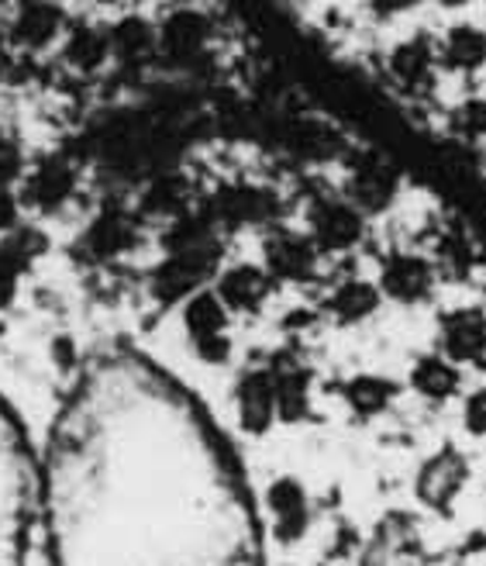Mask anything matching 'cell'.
Masks as SVG:
<instances>
[{
  "label": "cell",
  "instance_id": "6da1fadb",
  "mask_svg": "<svg viewBox=\"0 0 486 566\" xmlns=\"http://www.w3.org/2000/svg\"><path fill=\"white\" fill-rule=\"evenodd\" d=\"M42 491L63 563H214L255 543L193 405L131 359L83 377L52 429Z\"/></svg>",
  "mask_w": 486,
  "mask_h": 566
},
{
  "label": "cell",
  "instance_id": "7a4b0ae2",
  "mask_svg": "<svg viewBox=\"0 0 486 566\" xmlns=\"http://www.w3.org/2000/svg\"><path fill=\"white\" fill-rule=\"evenodd\" d=\"M35 470L28 446L11 415L0 408V563H11L28 549L35 518Z\"/></svg>",
  "mask_w": 486,
  "mask_h": 566
},
{
  "label": "cell",
  "instance_id": "3957f363",
  "mask_svg": "<svg viewBox=\"0 0 486 566\" xmlns=\"http://www.w3.org/2000/svg\"><path fill=\"white\" fill-rule=\"evenodd\" d=\"M70 21L73 18L63 0H18L14 14L8 18L4 39L14 52L39 55L63 42Z\"/></svg>",
  "mask_w": 486,
  "mask_h": 566
},
{
  "label": "cell",
  "instance_id": "277c9868",
  "mask_svg": "<svg viewBox=\"0 0 486 566\" xmlns=\"http://www.w3.org/2000/svg\"><path fill=\"white\" fill-rule=\"evenodd\" d=\"M218 263H221V249L211 239L173 245V256L152 273V294L159 301H183L204 287V280L218 270Z\"/></svg>",
  "mask_w": 486,
  "mask_h": 566
},
{
  "label": "cell",
  "instance_id": "5b68a950",
  "mask_svg": "<svg viewBox=\"0 0 486 566\" xmlns=\"http://www.w3.org/2000/svg\"><path fill=\"white\" fill-rule=\"evenodd\" d=\"M214 35L218 24L204 8H197L193 0L190 4H173L159 18V55L190 63L214 45Z\"/></svg>",
  "mask_w": 486,
  "mask_h": 566
},
{
  "label": "cell",
  "instance_id": "8992f818",
  "mask_svg": "<svg viewBox=\"0 0 486 566\" xmlns=\"http://www.w3.org/2000/svg\"><path fill=\"white\" fill-rule=\"evenodd\" d=\"M387 76L397 83L400 91L408 94H421L435 83L439 76V39L427 35V32H414V35H404L400 42H393L387 49Z\"/></svg>",
  "mask_w": 486,
  "mask_h": 566
},
{
  "label": "cell",
  "instance_id": "52a82bcc",
  "mask_svg": "<svg viewBox=\"0 0 486 566\" xmlns=\"http://www.w3.org/2000/svg\"><path fill=\"white\" fill-rule=\"evenodd\" d=\"M397 193H400V169L390 156L366 153L362 159H356L346 197L366 218L383 214L397 201Z\"/></svg>",
  "mask_w": 486,
  "mask_h": 566
},
{
  "label": "cell",
  "instance_id": "ba28073f",
  "mask_svg": "<svg viewBox=\"0 0 486 566\" xmlns=\"http://www.w3.org/2000/svg\"><path fill=\"white\" fill-rule=\"evenodd\" d=\"M310 239L321 252H349L366 235V214L349 201V197H325L310 208Z\"/></svg>",
  "mask_w": 486,
  "mask_h": 566
},
{
  "label": "cell",
  "instance_id": "9c48e42d",
  "mask_svg": "<svg viewBox=\"0 0 486 566\" xmlns=\"http://www.w3.org/2000/svg\"><path fill=\"white\" fill-rule=\"evenodd\" d=\"M466 480H469V467L459 452L439 449L435 457H427L424 467L418 470L414 491H418V501L424 507H432V512H439V515H448L455 497L463 494Z\"/></svg>",
  "mask_w": 486,
  "mask_h": 566
},
{
  "label": "cell",
  "instance_id": "30bf717a",
  "mask_svg": "<svg viewBox=\"0 0 486 566\" xmlns=\"http://www.w3.org/2000/svg\"><path fill=\"white\" fill-rule=\"evenodd\" d=\"M60 49V63L76 76H97L110 66V39L107 21L94 18H73Z\"/></svg>",
  "mask_w": 486,
  "mask_h": 566
},
{
  "label": "cell",
  "instance_id": "8fae6325",
  "mask_svg": "<svg viewBox=\"0 0 486 566\" xmlns=\"http://www.w3.org/2000/svg\"><path fill=\"white\" fill-rule=\"evenodd\" d=\"M107 39L110 63L138 70L159 55V21L141 11H118V18L107 21Z\"/></svg>",
  "mask_w": 486,
  "mask_h": 566
},
{
  "label": "cell",
  "instance_id": "7c38bea8",
  "mask_svg": "<svg viewBox=\"0 0 486 566\" xmlns=\"http://www.w3.org/2000/svg\"><path fill=\"white\" fill-rule=\"evenodd\" d=\"M263 260H266V270L276 280L304 283V280H310L314 273H318L321 249H318V242H314L310 235H304V232L276 229L263 242Z\"/></svg>",
  "mask_w": 486,
  "mask_h": 566
},
{
  "label": "cell",
  "instance_id": "4fadbf2b",
  "mask_svg": "<svg viewBox=\"0 0 486 566\" xmlns=\"http://www.w3.org/2000/svg\"><path fill=\"white\" fill-rule=\"evenodd\" d=\"M377 283L393 304H424L435 291V266L418 252H390L380 263Z\"/></svg>",
  "mask_w": 486,
  "mask_h": 566
},
{
  "label": "cell",
  "instance_id": "5bb4252c",
  "mask_svg": "<svg viewBox=\"0 0 486 566\" xmlns=\"http://www.w3.org/2000/svg\"><path fill=\"white\" fill-rule=\"evenodd\" d=\"M439 346L459 366L483 363L486 359V311L473 304L445 311L439 318Z\"/></svg>",
  "mask_w": 486,
  "mask_h": 566
},
{
  "label": "cell",
  "instance_id": "9a60e30c",
  "mask_svg": "<svg viewBox=\"0 0 486 566\" xmlns=\"http://www.w3.org/2000/svg\"><path fill=\"white\" fill-rule=\"evenodd\" d=\"M266 504L273 512L276 543H283V546L300 543L310 528V501H307V488L300 484V480L297 476H276L266 491Z\"/></svg>",
  "mask_w": 486,
  "mask_h": 566
},
{
  "label": "cell",
  "instance_id": "2e32d148",
  "mask_svg": "<svg viewBox=\"0 0 486 566\" xmlns=\"http://www.w3.org/2000/svg\"><path fill=\"white\" fill-rule=\"evenodd\" d=\"M273 287H276V276L266 266L239 263L221 273L214 291L228 304V311H235V315H260L266 301L273 297Z\"/></svg>",
  "mask_w": 486,
  "mask_h": 566
},
{
  "label": "cell",
  "instance_id": "e0dca14e",
  "mask_svg": "<svg viewBox=\"0 0 486 566\" xmlns=\"http://www.w3.org/2000/svg\"><path fill=\"white\" fill-rule=\"evenodd\" d=\"M76 190V169L63 156H45L24 180L21 201L39 211H60Z\"/></svg>",
  "mask_w": 486,
  "mask_h": 566
},
{
  "label": "cell",
  "instance_id": "ac0fdd59",
  "mask_svg": "<svg viewBox=\"0 0 486 566\" xmlns=\"http://www.w3.org/2000/svg\"><path fill=\"white\" fill-rule=\"evenodd\" d=\"M439 66L445 73L476 76L486 70V28L476 21H455L439 35Z\"/></svg>",
  "mask_w": 486,
  "mask_h": 566
},
{
  "label": "cell",
  "instance_id": "d6986e66",
  "mask_svg": "<svg viewBox=\"0 0 486 566\" xmlns=\"http://www.w3.org/2000/svg\"><path fill=\"white\" fill-rule=\"evenodd\" d=\"M239 424L249 436H266L276 421V384L273 370H249L235 387Z\"/></svg>",
  "mask_w": 486,
  "mask_h": 566
},
{
  "label": "cell",
  "instance_id": "ffe728a7",
  "mask_svg": "<svg viewBox=\"0 0 486 566\" xmlns=\"http://www.w3.org/2000/svg\"><path fill=\"white\" fill-rule=\"evenodd\" d=\"M411 387L418 398L432 401V405H445L463 390V370H459V363H452L442 349L427 353V356L414 359V366H411Z\"/></svg>",
  "mask_w": 486,
  "mask_h": 566
},
{
  "label": "cell",
  "instance_id": "44dd1931",
  "mask_svg": "<svg viewBox=\"0 0 486 566\" xmlns=\"http://www.w3.org/2000/svg\"><path fill=\"white\" fill-rule=\"evenodd\" d=\"M383 304V291L380 283L369 280H346L331 291V297L325 301V311L338 322V325H362L366 318H373Z\"/></svg>",
  "mask_w": 486,
  "mask_h": 566
},
{
  "label": "cell",
  "instance_id": "7402d4cb",
  "mask_svg": "<svg viewBox=\"0 0 486 566\" xmlns=\"http://www.w3.org/2000/svg\"><path fill=\"white\" fill-rule=\"evenodd\" d=\"M273 384H276V418L279 421H300L310 408V374L294 359H276L273 366Z\"/></svg>",
  "mask_w": 486,
  "mask_h": 566
},
{
  "label": "cell",
  "instance_id": "603a6c76",
  "mask_svg": "<svg viewBox=\"0 0 486 566\" xmlns=\"http://www.w3.org/2000/svg\"><path fill=\"white\" fill-rule=\"evenodd\" d=\"M228 304L218 297V291H193L187 297V307H183V325H187V335L193 338V343H200V338H211V335H221L228 332Z\"/></svg>",
  "mask_w": 486,
  "mask_h": 566
},
{
  "label": "cell",
  "instance_id": "cb8c5ba5",
  "mask_svg": "<svg viewBox=\"0 0 486 566\" xmlns=\"http://www.w3.org/2000/svg\"><path fill=\"white\" fill-rule=\"evenodd\" d=\"M135 242V224L122 214V211H104L94 229L87 232V239H83V249H87L91 260H110L118 256V252H125L128 245Z\"/></svg>",
  "mask_w": 486,
  "mask_h": 566
},
{
  "label": "cell",
  "instance_id": "d4e9b609",
  "mask_svg": "<svg viewBox=\"0 0 486 566\" xmlns=\"http://www.w3.org/2000/svg\"><path fill=\"white\" fill-rule=\"evenodd\" d=\"M341 394H346V405L362 415V418H377L383 411L393 408L397 401V384L387 380V377H373V374H359L352 377L346 387H341Z\"/></svg>",
  "mask_w": 486,
  "mask_h": 566
},
{
  "label": "cell",
  "instance_id": "484cf974",
  "mask_svg": "<svg viewBox=\"0 0 486 566\" xmlns=\"http://www.w3.org/2000/svg\"><path fill=\"white\" fill-rule=\"evenodd\" d=\"M448 132L466 142H486V97L473 94L455 104L448 111Z\"/></svg>",
  "mask_w": 486,
  "mask_h": 566
},
{
  "label": "cell",
  "instance_id": "4316f807",
  "mask_svg": "<svg viewBox=\"0 0 486 566\" xmlns=\"http://www.w3.org/2000/svg\"><path fill=\"white\" fill-rule=\"evenodd\" d=\"M187 205V184L180 177H166L159 180L149 197H146V211L152 214H169V218H180Z\"/></svg>",
  "mask_w": 486,
  "mask_h": 566
},
{
  "label": "cell",
  "instance_id": "83f0119b",
  "mask_svg": "<svg viewBox=\"0 0 486 566\" xmlns=\"http://www.w3.org/2000/svg\"><path fill=\"white\" fill-rule=\"evenodd\" d=\"M266 214V193L260 190H235L232 197L224 201V218H235V221H260Z\"/></svg>",
  "mask_w": 486,
  "mask_h": 566
},
{
  "label": "cell",
  "instance_id": "f1b7e54d",
  "mask_svg": "<svg viewBox=\"0 0 486 566\" xmlns=\"http://www.w3.org/2000/svg\"><path fill=\"white\" fill-rule=\"evenodd\" d=\"M463 429L473 439H486V387H476L463 401Z\"/></svg>",
  "mask_w": 486,
  "mask_h": 566
},
{
  "label": "cell",
  "instance_id": "f546056e",
  "mask_svg": "<svg viewBox=\"0 0 486 566\" xmlns=\"http://www.w3.org/2000/svg\"><path fill=\"white\" fill-rule=\"evenodd\" d=\"M359 4L373 21H397V18L414 14L424 0H359Z\"/></svg>",
  "mask_w": 486,
  "mask_h": 566
},
{
  "label": "cell",
  "instance_id": "4dcf8cb0",
  "mask_svg": "<svg viewBox=\"0 0 486 566\" xmlns=\"http://www.w3.org/2000/svg\"><path fill=\"white\" fill-rule=\"evenodd\" d=\"M24 174V156L11 138H0V187L18 184Z\"/></svg>",
  "mask_w": 486,
  "mask_h": 566
},
{
  "label": "cell",
  "instance_id": "1f68e13d",
  "mask_svg": "<svg viewBox=\"0 0 486 566\" xmlns=\"http://www.w3.org/2000/svg\"><path fill=\"white\" fill-rule=\"evenodd\" d=\"M4 249L11 252V256H14L21 266H28V263H32L45 245H42V235H39V232L24 229V232H14V235L4 242Z\"/></svg>",
  "mask_w": 486,
  "mask_h": 566
},
{
  "label": "cell",
  "instance_id": "d6a6232c",
  "mask_svg": "<svg viewBox=\"0 0 486 566\" xmlns=\"http://www.w3.org/2000/svg\"><path fill=\"white\" fill-rule=\"evenodd\" d=\"M193 349H197V359L221 366V363L232 359V335L221 332V335H211V338H200V343H193Z\"/></svg>",
  "mask_w": 486,
  "mask_h": 566
},
{
  "label": "cell",
  "instance_id": "836d02e7",
  "mask_svg": "<svg viewBox=\"0 0 486 566\" xmlns=\"http://www.w3.org/2000/svg\"><path fill=\"white\" fill-rule=\"evenodd\" d=\"M21 270L24 266L11 256L4 245H0V307H4L14 297V291H18V273Z\"/></svg>",
  "mask_w": 486,
  "mask_h": 566
},
{
  "label": "cell",
  "instance_id": "e575fe53",
  "mask_svg": "<svg viewBox=\"0 0 486 566\" xmlns=\"http://www.w3.org/2000/svg\"><path fill=\"white\" fill-rule=\"evenodd\" d=\"M21 221V201L11 193V187H0V232L18 229Z\"/></svg>",
  "mask_w": 486,
  "mask_h": 566
},
{
  "label": "cell",
  "instance_id": "d590c367",
  "mask_svg": "<svg viewBox=\"0 0 486 566\" xmlns=\"http://www.w3.org/2000/svg\"><path fill=\"white\" fill-rule=\"evenodd\" d=\"M432 4H435L439 11H445V14H463V11L473 8V0H432Z\"/></svg>",
  "mask_w": 486,
  "mask_h": 566
},
{
  "label": "cell",
  "instance_id": "8d00e7d4",
  "mask_svg": "<svg viewBox=\"0 0 486 566\" xmlns=\"http://www.w3.org/2000/svg\"><path fill=\"white\" fill-rule=\"evenodd\" d=\"M87 4L97 11H128L131 0H87Z\"/></svg>",
  "mask_w": 486,
  "mask_h": 566
},
{
  "label": "cell",
  "instance_id": "74e56055",
  "mask_svg": "<svg viewBox=\"0 0 486 566\" xmlns=\"http://www.w3.org/2000/svg\"><path fill=\"white\" fill-rule=\"evenodd\" d=\"M310 322H314V311H294L287 318V328H307Z\"/></svg>",
  "mask_w": 486,
  "mask_h": 566
},
{
  "label": "cell",
  "instance_id": "f35d334b",
  "mask_svg": "<svg viewBox=\"0 0 486 566\" xmlns=\"http://www.w3.org/2000/svg\"><path fill=\"white\" fill-rule=\"evenodd\" d=\"M169 4H190V0H169Z\"/></svg>",
  "mask_w": 486,
  "mask_h": 566
}]
</instances>
